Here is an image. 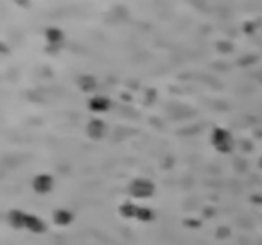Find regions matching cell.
Returning a JSON list of instances; mask_svg holds the SVG:
<instances>
[{
  "label": "cell",
  "mask_w": 262,
  "mask_h": 245,
  "mask_svg": "<svg viewBox=\"0 0 262 245\" xmlns=\"http://www.w3.org/2000/svg\"><path fill=\"white\" fill-rule=\"evenodd\" d=\"M108 106H110V102L106 99H103V97H97V99L92 100V104H90V108L94 111H106L108 110Z\"/></svg>",
  "instance_id": "cell-1"
},
{
  "label": "cell",
  "mask_w": 262,
  "mask_h": 245,
  "mask_svg": "<svg viewBox=\"0 0 262 245\" xmlns=\"http://www.w3.org/2000/svg\"><path fill=\"white\" fill-rule=\"evenodd\" d=\"M47 40L51 43H58L63 40V32L59 31V29H49L47 31Z\"/></svg>",
  "instance_id": "cell-2"
},
{
  "label": "cell",
  "mask_w": 262,
  "mask_h": 245,
  "mask_svg": "<svg viewBox=\"0 0 262 245\" xmlns=\"http://www.w3.org/2000/svg\"><path fill=\"white\" fill-rule=\"evenodd\" d=\"M103 131H105V125H103V122H92V125L88 127V133L92 136H97V133H101L103 134Z\"/></svg>",
  "instance_id": "cell-3"
},
{
  "label": "cell",
  "mask_w": 262,
  "mask_h": 245,
  "mask_svg": "<svg viewBox=\"0 0 262 245\" xmlns=\"http://www.w3.org/2000/svg\"><path fill=\"white\" fill-rule=\"evenodd\" d=\"M81 86H83L84 89H92L95 86L94 79L92 77H81Z\"/></svg>",
  "instance_id": "cell-4"
},
{
  "label": "cell",
  "mask_w": 262,
  "mask_h": 245,
  "mask_svg": "<svg viewBox=\"0 0 262 245\" xmlns=\"http://www.w3.org/2000/svg\"><path fill=\"white\" fill-rule=\"evenodd\" d=\"M15 4H18V5H27V4H29V0H15Z\"/></svg>",
  "instance_id": "cell-5"
}]
</instances>
